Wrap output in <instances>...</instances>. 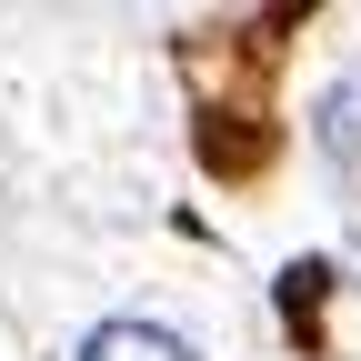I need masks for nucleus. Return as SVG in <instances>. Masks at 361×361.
I'll return each mask as SVG.
<instances>
[{
	"instance_id": "obj_1",
	"label": "nucleus",
	"mask_w": 361,
	"mask_h": 361,
	"mask_svg": "<svg viewBox=\"0 0 361 361\" xmlns=\"http://www.w3.org/2000/svg\"><path fill=\"white\" fill-rule=\"evenodd\" d=\"M71 361H201V351H191V331L151 322V311H111V322H90V331H80Z\"/></svg>"
},
{
	"instance_id": "obj_2",
	"label": "nucleus",
	"mask_w": 361,
	"mask_h": 361,
	"mask_svg": "<svg viewBox=\"0 0 361 361\" xmlns=\"http://www.w3.org/2000/svg\"><path fill=\"white\" fill-rule=\"evenodd\" d=\"M311 151L331 171H361V71H341L322 101H311Z\"/></svg>"
}]
</instances>
